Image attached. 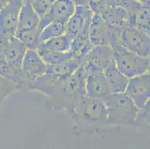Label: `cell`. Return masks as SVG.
Returning <instances> with one entry per match:
<instances>
[{"mask_svg":"<svg viewBox=\"0 0 150 149\" xmlns=\"http://www.w3.org/2000/svg\"><path fill=\"white\" fill-rule=\"evenodd\" d=\"M88 7L93 13L102 14L108 8V0H88Z\"/></svg>","mask_w":150,"mask_h":149,"instance_id":"cell-28","label":"cell"},{"mask_svg":"<svg viewBox=\"0 0 150 149\" xmlns=\"http://www.w3.org/2000/svg\"><path fill=\"white\" fill-rule=\"evenodd\" d=\"M38 52L48 65L67 62L75 57L72 51L67 52H49L38 51Z\"/></svg>","mask_w":150,"mask_h":149,"instance_id":"cell-23","label":"cell"},{"mask_svg":"<svg viewBox=\"0 0 150 149\" xmlns=\"http://www.w3.org/2000/svg\"><path fill=\"white\" fill-rule=\"evenodd\" d=\"M115 65L121 73L131 78L149 72V57H142L129 51L120 44L112 45Z\"/></svg>","mask_w":150,"mask_h":149,"instance_id":"cell-4","label":"cell"},{"mask_svg":"<svg viewBox=\"0 0 150 149\" xmlns=\"http://www.w3.org/2000/svg\"><path fill=\"white\" fill-rule=\"evenodd\" d=\"M89 25H87L72 40L71 51L75 57L80 59L84 60L86 55L93 47L89 37Z\"/></svg>","mask_w":150,"mask_h":149,"instance_id":"cell-18","label":"cell"},{"mask_svg":"<svg viewBox=\"0 0 150 149\" xmlns=\"http://www.w3.org/2000/svg\"><path fill=\"white\" fill-rule=\"evenodd\" d=\"M40 30L39 28L24 32L16 33L15 37L21 40L28 49H37L40 44Z\"/></svg>","mask_w":150,"mask_h":149,"instance_id":"cell-24","label":"cell"},{"mask_svg":"<svg viewBox=\"0 0 150 149\" xmlns=\"http://www.w3.org/2000/svg\"><path fill=\"white\" fill-rule=\"evenodd\" d=\"M119 44L129 51L142 57H149L150 37L133 25H128L122 29Z\"/></svg>","mask_w":150,"mask_h":149,"instance_id":"cell-5","label":"cell"},{"mask_svg":"<svg viewBox=\"0 0 150 149\" xmlns=\"http://www.w3.org/2000/svg\"><path fill=\"white\" fill-rule=\"evenodd\" d=\"M131 25L135 26L150 37V1L129 13Z\"/></svg>","mask_w":150,"mask_h":149,"instance_id":"cell-16","label":"cell"},{"mask_svg":"<svg viewBox=\"0 0 150 149\" xmlns=\"http://www.w3.org/2000/svg\"><path fill=\"white\" fill-rule=\"evenodd\" d=\"M67 23L63 20H54L47 25L40 32V42L62 36L66 34Z\"/></svg>","mask_w":150,"mask_h":149,"instance_id":"cell-22","label":"cell"},{"mask_svg":"<svg viewBox=\"0 0 150 149\" xmlns=\"http://www.w3.org/2000/svg\"><path fill=\"white\" fill-rule=\"evenodd\" d=\"M104 72L112 93L125 92L129 78L118 70L114 61L104 69Z\"/></svg>","mask_w":150,"mask_h":149,"instance_id":"cell-17","label":"cell"},{"mask_svg":"<svg viewBox=\"0 0 150 149\" xmlns=\"http://www.w3.org/2000/svg\"><path fill=\"white\" fill-rule=\"evenodd\" d=\"M54 1L55 0H33L31 4L38 16L41 18L50 11Z\"/></svg>","mask_w":150,"mask_h":149,"instance_id":"cell-27","label":"cell"},{"mask_svg":"<svg viewBox=\"0 0 150 149\" xmlns=\"http://www.w3.org/2000/svg\"><path fill=\"white\" fill-rule=\"evenodd\" d=\"M149 72L150 73V56H149Z\"/></svg>","mask_w":150,"mask_h":149,"instance_id":"cell-33","label":"cell"},{"mask_svg":"<svg viewBox=\"0 0 150 149\" xmlns=\"http://www.w3.org/2000/svg\"><path fill=\"white\" fill-rule=\"evenodd\" d=\"M20 90H23L20 86L0 76V106L7 98Z\"/></svg>","mask_w":150,"mask_h":149,"instance_id":"cell-25","label":"cell"},{"mask_svg":"<svg viewBox=\"0 0 150 149\" xmlns=\"http://www.w3.org/2000/svg\"><path fill=\"white\" fill-rule=\"evenodd\" d=\"M93 15V12L88 6H76L74 13L67 23L66 35L73 39L87 25H90Z\"/></svg>","mask_w":150,"mask_h":149,"instance_id":"cell-11","label":"cell"},{"mask_svg":"<svg viewBox=\"0 0 150 149\" xmlns=\"http://www.w3.org/2000/svg\"><path fill=\"white\" fill-rule=\"evenodd\" d=\"M84 64L67 78L61 81L46 95L45 108L54 113L64 112L69 116L80 99L86 95Z\"/></svg>","mask_w":150,"mask_h":149,"instance_id":"cell-2","label":"cell"},{"mask_svg":"<svg viewBox=\"0 0 150 149\" xmlns=\"http://www.w3.org/2000/svg\"><path fill=\"white\" fill-rule=\"evenodd\" d=\"M76 5L72 0H55L48 13L40 18L39 29L40 31L54 20H63L67 22L74 13Z\"/></svg>","mask_w":150,"mask_h":149,"instance_id":"cell-10","label":"cell"},{"mask_svg":"<svg viewBox=\"0 0 150 149\" xmlns=\"http://www.w3.org/2000/svg\"><path fill=\"white\" fill-rule=\"evenodd\" d=\"M10 37L0 33V60L5 59L7 50L8 48Z\"/></svg>","mask_w":150,"mask_h":149,"instance_id":"cell-29","label":"cell"},{"mask_svg":"<svg viewBox=\"0 0 150 149\" xmlns=\"http://www.w3.org/2000/svg\"><path fill=\"white\" fill-rule=\"evenodd\" d=\"M103 102L113 128L126 125L135 126L139 108L125 92L112 93Z\"/></svg>","mask_w":150,"mask_h":149,"instance_id":"cell-3","label":"cell"},{"mask_svg":"<svg viewBox=\"0 0 150 149\" xmlns=\"http://www.w3.org/2000/svg\"><path fill=\"white\" fill-rule=\"evenodd\" d=\"M137 1H138V2H140V4H142V5H144V4L146 3L147 2H149V0H137Z\"/></svg>","mask_w":150,"mask_h":149,"instance_id":"cell-32","label":"cell"},{"mask_svg":"<svg viewBox=\"0 0 150 149\" xmlns=\"http://www.w3.org/2000/svg\"><path fill=\"white\" fill-rule=\"evenodd\" d=\"M89 37L93 46L110 44L109 26L102 14L93 15L89 25Z\"/></svg>","mask_w":150,"mask_h":149,"instance_id":"cell-12","label":"cell"},{"mask_svg":"<svg viewBox=\"0 0 150 149\" xmlns=\"http://www.w3.org/2000/svg\"><path fill=\"white\" fill-rule=\"evenodd\" d=\"M102 16L108 26L123 28L131 25V17L125 8L118 6H108Z\"/></svg>","mask_w":150,"mask_h":149,"instance_id":"cell-15","label":"cell"},{"mask_svg":"<svg viewBox=\"0 0 150 149\" xmlns=\"http://www.w3.org/2000/svg\"><path fill=\"white\" fill-rule=\"evenodd\" d=\"M23 0H11L0 10V33L8 37L15 36L18 25Z\"/></svg>","mask_w":150,"mask_h":149,"instance_id":"cell-9","label":"cell"},{"mask_svg":"<svg viewBox=\"0 0 150 149\" xmlns=\"http://www.w3.org/2000/svg\"><path fill=\"white\" fill-rule=\"evenodd\" d=\"M135 127L150 128V99L145 104L143 108L139 110Z\"/></svg>","mask_w":150,"mask_h":149,"instance_id":"cell-26","label":"cell"},{"mask_svg":"<svg viewBox=\"0 0 150 149\" xmlns=\"http://www.w3.org/2000/svg\"><path fill=\"white\" fill-rule=\"evenodd\" d=\"M48 70V64L43 60L37 49H28L21 66L23 90H29L31 84Z\"/></svg>","mask_w":150,"mask_h":149,"instance_id":"cell-7","label":"cell"},{"mask_svg":"<svg viewBox=\"0 0 150 149\" xmlns=\"http://www.w3.org/2000/svg\"><path fill=\"white\" fill-rule=\"evenodd\" d=\"M125 93L139 110L143 108L150 99L149 72H145L129 78Z\"/></svg>","mask_w":150,"mask_h":149,"instance_id":"cell-8","label":"cell"},{"mask_svg":"<svg viewBox=\"0 0 150 149\" xmlns=\"http://www.w3.org/2000/svg\"><path fill=\"white\" fill-rule=\"evenodd\" d=\"M0 76L17 84L23 90V78L21 68L9 64L5 59L0 60Z\"/></svg>","mask_w":150,"mask_h":149,"instance_id":"cell-21","label":"cell"},{"mask_svg":"<svg viewBox=\"0 0 150 149\" xmlns=\"http://www.w3.org/2000/svg\"><path fill=\"white\" fill-rule=\"evenodd\" d=\"M40 16L29 2H24L21 8L19 16L18 25L16 33L24 32L39 28Z\"/></svg>","mask_w":150,"mask_h":149,"instance_id":"cell-14","label":"cell"},{"mask_svg":"<svg viewBox=\"0 0 150 149\" xmlns=\"http://www.w3.org/2000/svg\"><path fill=\"white\" fill-rule=\"evenodd\" d=\"M76 136H99L113 128L102 100L84 95L69 115Z\"/></svg>","mask_w":150,"mask_h":149,"instance_id":"cell-1","label":"cell"},{"mask_svg":"<svg viewBox=\"0 0 150 149\" xmlns=\"http://www.w3.org/2000/svg\"><path fill=\"white\" fill-rule=\"evenodd\" d=\"M114 61L113 49L109 45L96 46L84 57V63L104 70Z\"/></svg>","mask_w":150,"mask_h":149,"instance_id":"cell-13","label":"cell"},{"mask_svg":"<svg viewBox=\"0 0 150 149\" xmlns=\"http://www.w3.org/2000/svg\"><path fill=\"white\" fill-rule=\"evenodd\" d=\"M72 40L73 38L65 34L62 36L40 42L37 50L49 52H67L71 51Z\"/></svg>","mask_w":150,"mask_h":149,"instance_id":"cell-20","label":"cell"},{"mask_svg":"<svg viewBox=\"0 0 150 149\" xmlns=\"http://www.w3.org/2000/svg\"><path fill=\"white\" fill-rule=\"evenodd\" d=\"M73 3L76 6H79V5H83V6H88V0H72Z\"/></svg>","mask_w":150,"mask_h":149,"instance_id":"cell-30","label":"cell"},{"mask_svg":"<svg viewBox=\"0 0 150 149\" xmlns=\"http://www.w3.org/2000/svg\"><path fill=\"white\" fill-rule=\"evenodd\" d=\"M86 95L91 98L104 101L112 94L104 70L85 64Z\"/></svg>","mask_w":150,"mask_h":149,"instance_id":"cell-6","label":"cell"},{"mask_svg":"<svg viewBox=\"0 0 150 149\" xmlns=\"http://www.w3.org/2000/svg\"><path fill=\"white\" fill-rule=\"evenodd\" d=\"M11 0H0V10L6 5L8 2H10Z\"/></svg>","mask_w":150,"mask_h":149,"instance_id":"cell-31","label":"cell"},{"mask_svg":"<svg viewBox=\"0 0 150 149\" xmlns=\"http://www.w3.org/2000/svg\"><path fill=\"white\" fill-rule=\"evenodd\" d=\"M27 50L28 48L21 40L15 36L11 37L5 59L9 64L21 68L23 60Z\"/></svg>","mask_w":150,"mask_h":149,"instance_id":"cell-19","label":"cell"},{"mask_svg":"<svg viewBox=\"0 0 150 149\" xmlns=\"http://www.w3.org/2000/svg\"><path fill=\"white\" fill-rule=\"evenodd\" d=\"M149 1H150V0H149Z\"/></svg>","mask_w":150,"mask_h":149,"instance_id":"cell-34","label":"cell"}]
</instances>
